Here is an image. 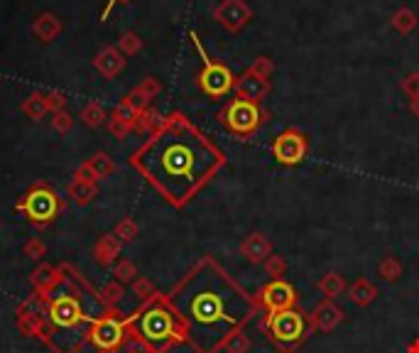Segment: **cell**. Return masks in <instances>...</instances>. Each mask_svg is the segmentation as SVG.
Segmentation results:
<instances>
[{
    "label": "cell",
    "instance_id": "f1b7e54d",
    "mask_svg": "<svg viewBox=\"0 0 419 353\" xmlns=\"http://www.w3.org/2000/svg\"><path fill=\"white\" fill-rule=\"evenodd\" d=\"M28 111L30 113H42V104L37 101V96H32V101L28 104Z\"/></svg>",
    "mask_w": 419,
    "mask_h": 353
},
{
    "label": "cell",
    "instance_id": "44dd1931",
    "mask_svg": "<svg viewBox=\"0 0 419 353\" xmlns=\"http://www.w3.org/2000/svg\"><path fill=\"white\" fill-rule=\"evenodd\" d=\"M402 263L395 258V255H385V258L380 260V265H377V275H380L382 280H387V283H397V280L402 278Z\"/></svg>",
    "mask_w": 419,
    "mask_h": 353
},
{
    "label": "cell",
    "instance_id": "cb8c5ba5",
    "mask_svg": "<svg viewBox=\"0 0 419 353\" xmlns=\"http://www.w3.org/2000/svg\"><path fill=\"white\" fill-rule=\"evenodd\" d=\"M400 91L407 99H419V71H410V74L400 81Z\"/></svg>",
    "mask_w": 419,
    "mask_h": 353
},
{
    "label": "cell",
    "instance_id": "7402d4cb",
    "mask_svg": "<svg viewBox=\"0 0 419 353\" xmlns=\"http://www.w3.org/2000/svg\"><path fill=\"white\" fill-rule=\"evenodd\" d=\"M250 349H253V341H250V336L245 334V329L233 334L229 339V344L224 346L226 353H250Z\"/></svg>",
    "mask_w": 419,
    "mask_h": 353
},
{
    "label": "cell",
    "instance_id": "5b68a950",
    "mask_svg": "<svg viewBox=\"0 0 419 353\" xmlns=\"http://www.w3.org/2000/svg\"><path fill=\"white\" fill-rule=\"evenodd\" d=\"M260 329L267 331L270 341L282 353L297 351L312 336L307 324V314H302L297 306L284 311H265V316L260 321Z\"/></svg>",
    "mask_w": 419,
    "mask_h": 353
},
{
    "label": "cell",
    "instance_id": "3957f363",
    "mask_svg": "<svg viewBox=\"0 0 419 353\" xmlns=\"http://www.w3.org/2000/svg\"><path fill=\"white\" fill-rule=\"evenodd\" d=\"M101 316V304L69 278H64L56 285L49 297V304H47L49 336L61 353H71L79 349L91 336L93 324Z\"/></svg>",
    "mask_w": 419,
    "mask_h": 353
},
{
    "label": "cell",
    "instance_id": "7c38bea8",
    "mask_svg": "<svg viewBox=\"0 0 419 353\" xmlns=\"http://www.w3.org/2000/svg\"><path fill=\"white\" fill-rule=\"evenodd\" d=\"M89 339L93 341V346H96V349L116 351L118 346L123 344V339H126V326H123L121 321L116 319V316L103 314L101 319L93 324Z\"/></svg>",
    "mask_w": 419,
    "mask_h": 353
},
{
    "label": "cell",
    "instance_id": "484cf974",
    "mask_svg": "<svg viewBox=\"0 0 419 353\" xmlns=\"http://www.w3.org/2000/svg\"><path fill=\"white\" fill-rule=\"evenodd\" d=\"M140 47H142V42H140V37L135 32H126L121 37V42H118L121 54H135V52H140Z\"/></svg>",
    "mask_w": 419,
    "mask_h": 353
},
{
    "label": "cell",
    "instance_id": "f546056e",
    "mask_svg": "<svg viewBox=\"0 0 419 353\" xmlns=\"http://www.w3.org/2000/svg\"><path fill=\"white\" fill-rule=\"evenodd\" d=\"M410 113L419 118V99H410Z\"/></svg>",
    "mask_w": 419,
    "mask_h": 353
},
{
    "label": "cell",
    "instance_id": "603a6c76",
    "mask_svg": "<svg viewBox=\"0 0 419 353\" xmlns=\"http://www.w3.org/2000/svg\"><path fill=\"white\" fill-rule=\"evenodd\" d=\"M262 265H265V273L270 275L272 280H284V273H287V260H284L282 255L272 253Z\"/></svg>",
    "mask_w": 419,
    "mask_h": 353
},
{
    "label": "cell",
    "instance_id": "1f68e13d",
    "mask_svg": "<svg viewBox=\"0 0 419 353\" xmlns=\"http://www.w3.org/2000/svg\"><path fill=\"white\" fill-rule=\"evenodd\" d=\"M54 123H59V128H66V125H69V120H66V116H59V120H54Z\"/></svg>",
    "mask_w": 419,
    "mask_h": 353
},
{
    "label": "cell",
    "instance_id": "4fadbf2b",
    "mask_svg": "<svg viewBox=\"0 0 419 353\" xmlns=\"http://www.w3.org/2000/svg\"><path fill=\"white\" fill-rule=\"evenodd\" d=\"M272 91V84L270 79H265V76L255 74V71L245 69L241 76L236 79V86H233V94H236V99H243V101H250V104H260L270 96Z\"/></svg>",
    "mask_w": 419,
    "mask_h": 353
},
{
    "label": "cell",
    "instance_id": "d4e9b609",
    "mask_svg": "<svg viewBox=\"0 0 419 353\" xmlns=\"http://www.w3.org/2000/svg\"><path fill=\"white\" fill-rule=\"evenodd\" d=\"M248 69L255 71V74H260V76H265V79H270L272 71H275V61L267 57V54H260V57L253 59V64L248 66Z\"/></svg>",
    "mask_w": 419,
    "mask_h": 353
},
{
    "label": "cell",
    "instance_id": "9c48e42d",
    "mask_svg": "<svg viewBox=\"0 0 419 353\" xmlns=\"http://www.w3.org/2000/svg\"><path fill=\"white\" fill-rule=\"evenodd\" d=\"M262 311H284L297 306V290L287 280H272L255 295Z\"/></svg>",
    "mask_w": 419,
    "mask_h": 353
},
{
    "label": "cell",
    "instance_id": "8fae6325",
    "mask_svg": "<svg viewBox=\"0 0 419 353\" xmlns=\"http://www.w3.org/2000/svg\"><path fill=\"white\" fill-rule=\"evenodd\" d=\"M346 319V311L334 299H322L314 304V309L307 314V324L312 334H331L341 321Z\"/></svg>",
    "mask_w": 419,
    "mask_h": 353
},
{
    "label": "cell",
    "instance_id": "7a4b0ae2",
    "mask_svg": "<svg viewBox=\"0 0 419 353\" xmlns=\"http://www.w3.org/2000/svg\"><path fill=\"white\" fill-rule=\"evenodd\" d=\"M169 302L179 316L184 341L196 353H221L233 334L260 314L255 295L245 292L211 255H204L184 275Z\"/></svg>",
    "mask_w": 419,
    "mask_h": 353
},
{
    "label": "cell",
    "instance_id": "9a60e30c",
    "mask_svg": "<svg viewBox=\"0 0 419 353\" xmlns=\"http://www.w3.org/2000/svg\"><path fill=\"white\" fill-rule=\"evenodd\" d=\"M241 253L245 255V260L250 265H262L272 255V240L265 233L253 231L245 240L241 243Z\"/></svg>",
    "mask_w": 419,
    "mask_h": 353
},
{
    "label": "cell",
    "instance_id": "4316f807",
    "mask_svg": "<svg viewBox=\"0 0 419 353\" xmlns=\"http://www.w3.org/2000/svg\"><path fill=\"white\" fill-rule=\"evenodd\" d=\"M140 91H142V94L150 99V96H154V94H157V91H159V84L152 79V76H147V79H145V84L140 86Z\"/></svg>",
    "mask_w": 419,
    "mask_h": 353
},
{
    "label": "cell",
    "instance_id": "5bb4252c",
    "mask_svg": "<svg viewBox=\"0 0 419 353\" xmlns=\"http://www.w3.org/2000/svg\"><path fill=\"white\" fill-rule=\"evenodd\" d=\"M20 209H23L32 221H49V218H54L56 211H59V202H56V197L49 189L40 187L28 194V199L20 204Z\"/></svg>",
    "mask_w": 419,
    "mask_h": 353
},
{
    "label": "cell",
    "instance_id": "83f0119b",
    "mask_svg": "<svg viewBox=\"0 0 419 353\" xmlns=\"http://www.w3.org/2000/svg\"><path fill=\"white\" fill-rule=\"evenodd\" d=\"M101 109H98V106H91V109H86V113H84V118H86V123H89V125H96L98 120H101Z\"/></svg>",
    "mask_w": 419,
    "mask_h": 353
},
{
    "label": "cell",
    "instance_id": "ffe728a7",
    "mask_svg": "<svg viewBox=\"0 0 419 353\" xmlns=\"http://www.w3.org/2000/svg\"><path fill=\"white\" fill-rule=\"evenodd\" d=\"M390 25H392V30L395 32H400V35H412L417 30V25H419V18H417V13L412 8H397L395 13H392V20H390Z\"/></svg>",
    "mask_w": 419,
    "mask_h": 353
},
{
    "label": "cell",
    "instance_id": "277c9868",
    "mask_svg": "<svg viewBox=\"0 0 419 353\" xmlns=\"http://www.w3.org/2000/svg\"><path fill=\"white\" fill-rule=\"evenodd\" d=\"M133 334L140 339L145 351L167 353L174 344H184V331L169 297H154L130 321Z\"/></svg>",
    "mask_w": 419,
    "mask_h": 353
},
{
    "label": "cell",
    "instance_id": "d6a6232c",
    "mask_svg": "<svg viewBox=\"0 0 419 353\" xmlns=\"http://www.w3.org/2000/svg\"><path fill=\"white\" fill-rule=\"evenodd\" d=\"M113 5H116V0H111V5H108V8H106V10H103V20H106V18H108V13H111V8H113Z\"/></svg>",
    "mask_w": 419,
    "mask_h": 353
},
{
    "label": "cell",
    "instance_id": "6da1fadb",
    "mask_svg": "<svg viewBox=\"0 0 419 353\" xmlns=\"http://www.w3.org/2000/svg\"><path fill=\"white\" fill-rule=\"evenodd\" d=\"M226 155L184 113H172L133 152L130 165L167 204L182 209L226 167Z\"/></svg>",
    "mask_w": 419,
    "mask_h": 353
},
{
    "label": "cell",
    "instance_id": "4dcf8cb0",
    "mask_svg": "<svg viewBox=\"0 0 419 353\" xmlns=\"http://www.w3.org/2000/svg\"><path fill=\"white\" fill-rule=\"evenodd\" d=\"M407 353H419V339H415L410 346H407Z\"/></svg>",
    "mask_w": 419,
    "mask_h": 353
},
{
    "label": "cell",
    "instance_id": "ac0fdd59",
    "mask_svg": "<svg viewBox=\"0 0 419 353\" xmlns=\"http://www.w3.org/2000/svg\"><path fill=\"white\" fill-rule=\"evenodd\" d=\"M32 32H35V37L42 39V42H51V39H56V37H59V32H61L59 18H56V15H51V13L37 15V20H35V25H32Z\"/></svg>",
    "mask_w": 419,
    "mask_h": 353
},
{
    "label": "cell",
    "instance_id": "d6986e66",
    "mask_svg": "<svg viewBox=\"0 0 419 353\" xmlns=\"http://www.w3.org/2000/svg\"><path fill=\"white\" fill-rule=\"evenodd\" d=\"M317 290L324 295V299H336V297L346 295V290H348V283H346L344 275H339V273H326L324 278L317 283Z\"/></svg>",
    "mask_w": 419,
    "mask_h": 353
},
{
    "label": "cell",
    "instance_id": "ba28073f",
    "mask_svg": "<svg viewBox=\"0 0 419 353\" xmlns=\"http://www.w3.org/2000/svg\"><path fill=\"white\" fill-rule=\"evenodd\" d=\"M309 155V137L299 128H284L272 140V157L282 167H297L307 160Z\"/></svg>",
    "mask_w": 419,
    "mask_h": 353
},
{
    "label": "cell",
    "instance_id": "52a82bcc",
    "mask_svg": "<svg viewBox=\"0 0 419 353\" xmlns=\"http://www.w3.org/2000/svg\"><path fill=\"white\" fill-rule=\"evenodd\" d=\"M189 37H191V42H194L196 52H199L201 61H204V69H201V74H199V89L204 91L209 99H214V101L226 99V96L233 91V86H236L238 76L233 74V71L224 64V61H216V59H211L209 54H206V49H204V44H201L199 35L189 32Z\"/></svg>",
    "mask_w": 419,
    "mask_h": 353
},
{
    "label": "cell",
    "instance_id": "2e32d148",
    "mask_svg": "<svg viewBox=\"0 0 419 353\" xmlns=\"http://www.w3.org/2000/svg\"><path fill=\"white\" fill-rule=\"evenodd\" d=\"M377 287L370 283L368 278H358L353 280V283L348 285V290H346V297H348L351 302H353L356 306H368L372 302L377 299Z\"/></svg>",
    "mask_w": 419,
    "mask_h": 353
},
{
    "label": "cell",
    "instance_id": "30bf717a",
    "mask_svg": "<svg viewBox=\"0 0 419 353\" xmlns=\"http://www.w3.org/2000/svg\"><path fill=\"white\" fill-rule=\"evenodd\" d=\"M214 20L226 32H243L253 20V8L245 0H221L214 8Z\"/></svg>",
    "mask_w": 419,
    "mask_h": 353
},
{
    "label": "cell",
    "instance_id": "e0dca14e",
    "mask_svg": "<svg viewBox=\"0 0 419 353\" xmlns=\"http://www.w3.org/2000/svg\"><path fill=\"white\" fill-rule=\"evenodd\" d=\"M96 69L101 71L103 76H108V79H113V76L118 74V71L126 66V59H123V54H121V49H116V47H106L101 54L96 57Z\"/></svg>",
    "mask_w": 419,
    "mask_h": 353
},
{
    "label": "cell",
    "instance_id": "8992f818",
    "mask_svg": "<svg viewBox=\"0 0 419 353\" xmlns=\"http://www.w3.org/2000/svg\"><path fill=\"white\" fill-rule=\"evenodd\" d=\"M267 118H270V111H265L260 104H250L243 99H231L219 113L221 125L236 137H253Z\"/></svg>",
    "mask_w": 419,
    "mask_h": 353
}]
</instances>
